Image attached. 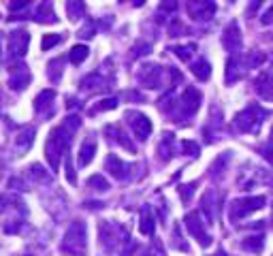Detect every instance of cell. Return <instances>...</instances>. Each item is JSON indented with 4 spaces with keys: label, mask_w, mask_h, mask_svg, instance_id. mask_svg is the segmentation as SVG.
Segmentation results:
<instances>
[{
    "label": "cell",
    "mask_w": 273,
    "mask_h": 256,
    "mask_svg": "<svg viewBox=\"0 0 273 256\" xmlns=\"http://www.w3.org/2000/svg\"><path fill=\"white\" fill-rule=\"evenodd\" d=\"M66 11H68V18L70 20H79V15L84 11V4L82 2H68L66 4Z\"/></svg>",
    "instance_id": "obj_25"
},
{
    "label": "cell",
    "mask_w": 273,
    "mask_h": 256,
    "mask_svg": "<svg viewBox=\"0 0 273 256\" xmlns=\"http://www.w3.org/2000/svg\"><path fill=\"white\" fill-rule=\"evenodd\" d=\"M262 22H264V24H273V6L262 15Z\"/></svg>",
    "instance_id": "obj_29"
},
{
    "label": "cell",
    "mask_w": 273,
    "mask_h": 256,
    "mask_svg": "<svg viewBox=\"0 0 273 256\" xmlns=\"http://www.w3.org/2000/svg\"><path fill=\"white\" fill-rule=\"evenodd\" d=\"M126 118H128V122H130V126H132V132H134L136 139L143 141V139L150 137V132H152V122H150L148 116L136 114V111H128Z\"/></svg>",
    "instance_id": "obj_5"
},
{
    "label": "cell",
    "mask_w": 273,
    "mask_h": 256,
    "mask_svg": "<svg viewBox=\"0 0 273 256\" xmlns=\"http://www.w3.org/2000/svg\"><path fill=\"white\" fill-rule=\"evenodd\" d=\"M62 250L73 256L86 254V224L84 222H75L66 230V237L62 242Z\"/></svg>",
    "instance_id": "obj_2"
},
{
    "label": "cell",
    "mask_w": 273,
    "mask_h": 256,
    "mask_svg": "<svg viewBox=\"0 0 273 256\" xmlns=\"http://www.w3.org/2000/svg\"><path fill=\"white\" fill-rule=\"evenodd\" d=\"M264 60H267V56H264V54H260V52H250V56L246 58V64H248V68H258Z\"/></svg>",
    "instance_id": "obj_20"
},
{
    "label": "cell",
    "mask_w": 273,
    "mask_h": 256,
    "mask_svg": "<svg viewBox=\"0 0 273 256\" xmlns=\"http://www.w3.org/2000/svg\"><path fill=\"white\" fill-rule=\"evenodd\" d=\"M32 137H34V130H32V128H28V130H24V132L20 134V137H18V146H20V150H22V152L30 148Z\"/></svg>",
    "instance_id": "obj_22"
},
{
    "label": "cell",
    "mask_w": 273,
    "mask_h": 256,
    "mask_svg": "<svg viewBox=\"0 0 273 256\" xmlns=\"http://www.w3.org/2000/svg\"><path fill=\"white\" fill-rule=\"evenodd\" d=\"M222 45L226 47V52H230V54H239V52H242L244 38H242V30H239V24L237 22H230L228 26L224 28Z\"/></svg>",
    "instance_id": "obj_4"
},
{
    "label": "cell",
    "mask_w": 273,
    "mask_h": 256,
    "mask_svg": "<svg viewBox=\"0 0 273 256\" xmlns=\"http://www.w3.org/2000/svg\"><path fill=\"white\" fill-rule=\"evenodd\" d=\"M186 226L192 235H194L200 246L207 248V246H212V237L205 233V228H203V224H200V218H198V214H188L186 216Z\"/></svg>",
    "instance_id": "obj_6"
},
{
    "label": "cell",
    "mask_w": 273,
    "mask_h": 256,
    "mask_svg": "<svg viewBox=\"0 0 273 256\" xmlns=\"http://www.w3.org/2000/svg\"><path fill=\"white\" fill-rule=\"evenodd\" d=\"M96 154V143L94 141H88L82 146V150H79V166H86L92 162V158Z\"/></svg>",
    "instance_id": "obj_13"
},
{
    "label": "cell",
    "mask_w": 273,
    "mask_h": 256,
    "mask_svg": "<svg viewBox=\"0 0 273 256\" xmlns=\"http://www.w3.org/2000/svg\"><path fill=\"white\" fill-rule=\"evenodd\" d=\"M188 11L190 15L194 20H200V22H207V20H212L214 18V13H216V4L214 2H190L188 4Z\"/></svg>",
    "instance_id": "obj_7"
},
{
    "label": "cell",
    "mask_w": 273,
    "mask_h": 256,
    "mask_svg": "<svg viewBox=\"0 0 273 256\" xmlns=\"http://www.w3.org/2000/svg\"><path fill=\"white\" fill-rule=\"evenodd\" d=\"M60 41H62V34H45V36H43V43H41L43 52L52 50V47H54V45H58Z\"/></svg>",
    "instance_id": "obj_24"
},
{
    "label": "cell",
    "mask_w": 273,
    "mask_h": 256,
    "mask_svg": "<svg viewBox=\"0 0 273 256\" xmlns=\"http://www.w3.org/2000/svg\"><path fill=\"white\" fill-rule=\"evenodd\" d=\"M196 50V45H180V47H173L171 52H175V56H178L180 60H190V56H192V52Z\"/></svg>",
    "instance_id": "obj_21"
},
{
    "label": "cell",
    "mask_w": 273,
    "mask_h": 256,
    "mask_svg": "<svg viewBox=\"0 0 273 256\" xmlns=\"http://www.w3.org/2000/svg\"><path fill=\"white\" fill-rule=\"evenodd\" d=\"M192 73H194L200 82H205V79H210L212 75V66H210V62H205V60H198L194 66H192Z\"/></svg>",
    "instance_id": "obj_14"
},
{
    "label": "cell",
    "mask_w": 273,
    "mask_h": 256,
    "mask_svg": "<svg viewBox=\"0 0 273 256\" xmlns=\"http://www.w3.org/2000/svg\"><path fill=\"white\" fill-rule=\"evenodd\" d=\"M139 79H141V84H146L148 88H158V84H160V66H156V64H148V66H143V70L139 73Z\"/></svg>",
    "instance_id": "obj_9"
},
{
    "label": "cell",
    "mask_w": 273,
    "mask_h": 256,
    "mask_svg": "<svg viewBox=\"0 0 273 256\" xmlns=\"http://www.w3.org/2000/svg\"><path fill=\"white\" fill-rule=\"evenodd\" d=\"M182 107H184V114L186 116H192L194 111L198 109V105H200V94L194 90V88H188L186 92H184V96H182Z\"/></svg>",
    "instance_id": "obj_8"
},
{
    "label": "cell",
    "mask_w": 273,
    "mask_h": 256,
    "mask_svg": "<svg viewBox=\"0 0 273 256\" xmlns=\"http://www.w3.org/2000/svg\"><path fill=\"white\" fill-rule=\"evenodd\" d=\"M141 233L143 235H154V216L150 210L141 214Z\"/></svg>",
    "instance_id": "obj_15"
},
{
    "label": "cell",
    "mask_w": 273,
    "mask_h": 256,
    "mask_svg": "<svg viewBox=\"0 0 273 256\" xmlns=\"http://www.w3.org/2000/svg\"><path fill=\"white\" fill-rule=\"evenodd\" d=\"M182 148L186 150V154H190V156H196L198 152H200V148L196 146L194 141H184V143H182Z\"/></svg>",
    "instance_id": "obj_26"
},
{
    "label": "cell",
    "mask_w": 273,
    "mask_h": 256,
    "mask_svg": "<svg viewBox=\"0 0 273 256\" xmlns=\"http://www.w3.org/2000/svg\"><path fill=\"white\" fill-rule=\"evenodd\" d=\"M28 43H30V36H28V32H13V36H11V50L15 56H24L28 50Z\"/></svg>",
    "instance_id": "obj_10"
},
{
    "label": "cell",
    "mask_w": 273,
    "mask_h": 256,
    "mask_svg": "<svg viewBox=\"0 0 273 256\" xmlns=\"http://www.w3.org/2000/svg\"><path fill=\"white\" fill-rule=\"evenodd\" d=\"M239 79V60L228 58L226 62V84H235Z\"/></svg>",
    "instance_id": "obj_16"
},
{
    "label": "cell",
    "mask_w": 273,
    "mask_h": 256,
    "mask_svg": "<svg viewBox=\"0 0 273 256\" xmlns=\"http://www.w3.org/2000/svg\"><path fill=\"white\" fill-rule=\"evenodd\" d=\"M54 90H45V92H41L36 96V100H34V109L36 111H43L45 107H50L52 105V100H54Z\"/></svg>",
    "instance_id": "obj_17"
},
{
    "label": "cell",
    "mask_w": 273,
    "mask_h": 256,
    "mask_svg": "<svg viewBox=\"0 0 273 256\" xmlns=\"http://www.w3.org/2000/svg\"><path fill=\"white\" fill-rule=\"evenodd\" d=\"M264 203H267V198H264V196H248V198H237V201L230 205V220L246 218L248 214L258 212Z\"/></svg>",
    "instance_id": "obj_3"
},
{
    "label": "cell",
    "mask_w": 273,
    "mask_h": 256,
    "mask_svg": "<svg viewBox=\"0 0 273 256\" xmlns=\"http://www.w3.org/2000/svg\"><path fill=\"white\" fill-rule=\"evenodd\" d=\"M107 169H109V173L114 175V178H118V180H124L126 178V171H128V166L120 160L118 156H109L107 158Z\"/></svg>",
    "instance_id": "obj_11"
},
{
    "label": "cell",
    "mask_w": 273,
    "mask_h": 256,
    "mask_svg": "<svg viewBox=\"0 0 273 256\" xmlns=\"http://www.w3.org/2000/svg\"><path fill=\"white\" fill-rule=\"evenodd\" d=\"M88 186H96V190H102V192L109 190V184L102 175H92V178L88 180Z\"/></svg>",
    "instance_id": "obj_23"
},
{
    "label": "cell",
    "mask_w": 273,
    "mask_h": 256,
    "mask_svg": "<svg viewBox=\"0 0 273 256\" xmlns=\"http://www.w3.org/2000/svg\"><path fill=\"white\" fill-rule=\"evenodd\" d=\"M242 248L246 252H254V254H258L262 250V237H248V242L242 244Z\"/></svg>",
    "instance_id": "obj_19"
},
{
    "label": "cell",
    "mask_w": 273,
    "mask_h": 256,
    "mask_svg": "<svg viewBox=\"0 0 273 256\" xmlns=\"http://www.w3.org/2000/svg\"><path fill=\"white\" fill-rule=\"evenodd\" d=\"M192 188H194V186H192V184H190V186H182V188H180V194H182L184 201H188V198H190V194H192Z\"/></svg>",
    "instance_id": "obj_28"
},
{
    "label": "cell",
    "mask_w": 273,
    "mask_h": 256,
    "mask_svg": "<svg viewBox=\"0 0 273 256\" xmlns=\"http://www.w3.org/2000/svg\"><path fill=\"white\" fill-rule=\"evenodd\" d=\"M116 105H118V102H116V98H107V100H102L100 105H96L92 111H107V109H114Z\"/></svg>",
    "instance_id": "obj_27"
},
{
    "label": "cell",
    "mask_w": 273,
    "mask_h": 256,
    "mask_svg": "<svg viewBox=\"0 0 273 256\" xmlns=\"http://www.w3.org/2000/svg\"><path fill=\"white\" fill-rule=\"evenodd\" d=\"M264 118H267V111H264L262 107L250 105V107H246L242 114H237L235 124L242 132H258V128H260Z\"/></svg>",
    "instance_id": "obj_1"
},
{
    "label": "cell",
    "mask_w": 273,
    "mask_h": 256,
    "mask_svg": "<svg viewBox=\"0 0 273 256\" xmlns=\"http://www.w3.org/2000/svg\"><path fill=\"white\" fill-rule=\"evenodd\" d=\"M256 90L262 98L273 100V75H262L258 82H256Z\"/></svg>",
    "instance_id": "obj_12"
},
{
    "label": "cell",
    "mask_w": 273,
    "mask_h": 256,
    "mask_svg": "<svg viewBox=\"0 0 273 256\" xmlns=\"http://www.w3.org/2000/svg\"><path fill=\"white\" fill-rule=\"evenodd\" d=\"M86 58H88V47L86 45H75L73 50H70V54H68V60L73 64H82Z\"/></svg>",
    "instance_id": "obj_18"
}]
</instances>
